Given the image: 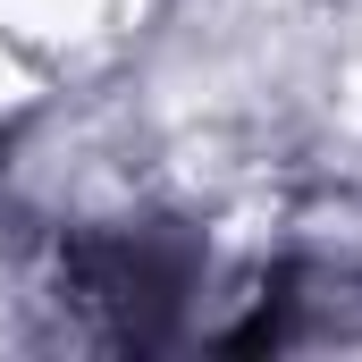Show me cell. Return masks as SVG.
<instances>
[{"label":"cell","mask_w":362,"mask_h":362,"mask_svg":"<svg viewBox=\"0 0 362 362\" xmlns=\"http://www.w3.org/2000/svg\"><path fill=\"white\" fill-rule=\"evenodd\" d=\"M127 0H0V93H17V59L25 51H68L101 34Z\"/></svg>","instance_id":"6da1fadb"}]
</instances>
